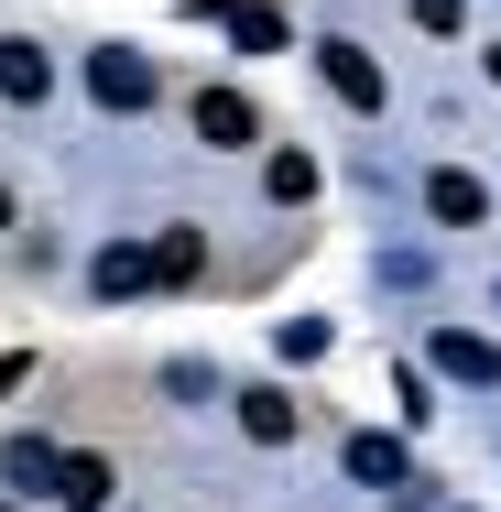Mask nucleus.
I'll return each instance as SVG.
<instances>
[{
  "mask_svg": "<svg viewBox=\"0 0 501 512\" xmlns=\"http://www.w3.org/2000/svg\"><path fill=\"white\" fill-rule=\"evenodd\" d=\"M153 88H164L153 55H131V44H99V55H88V99L99 109H153Z\"/></svg>",
  "mask_w": 501,
  "mask_h": 512,
  "instance_id": "obj_1",
  "label": "nucleus"
},
{
  "mask_svg": "<svg viewBox=\"0 0 501 512\" xmlns=\"http://www.w3.org/2000/svg\"><path fill=\"white\" fill-rule=\"evenodd\" d=\"M316 66H327V88H338L349 109H382V99H393V88H382V66H371L349 33H327V44H316Z\"/></svg>",
  "mask_w": 501,
  "mask_h": 512,
  "instance_id": "obj_2",
  "label": "nucleus"
},
{
  "mask_svg": "<svg viewBox=\"0 0 501 512\" xmlns=\"http://www.w3.org/2000/svg\"><path fill=\"white\" fill-rule=\"evenodd\" d=\"M425 349H436V371H447V382H480V393H501V349H491V338H469V327H436Z\"/></svg>",
  "mask_w": 501,
  "mask_h": 512,
  "instance_id": "obj_3",
  "label": "nucleus"
},
{
  "mask_svg": "<svg viewBox=\"0 0 501 512\" xmlns=\"http://www.w3.org/2000/svg\"><path fill=\"white\" fill-rule=\"evenodd\" d=\"M425 218L480 229V218H491V186H480V175H458V164H436V175H425Z\"/></svg>",
  "mask_w": 501,
  "mask_h": 512,
  "instance_id": "obj_4",
  "label": "nucleus"
},
{
  "mask_svg": "<svg viewBox=\"0 0 501 512\" xmlns=\"http://www.w3.org/2000/svg\"><path fill=\"white\" fill-rule=\"evenodd\" d=\"M251 131H262V120H251L240 88H197V142H207V153H240Z\"/></svg>",
  "mask_w": 501,
  "mask_h": 512,
  "instance_id": "obj_5",
  "label": "nucleus"
},
{
  "mask_svg": "<svg viewBox=\"0 0 501 512\" xmlns=\"http://www.w3.org/2000/svg\"><path fill=\"white\" fill-rule=\"evenodd\" d=\"M197 11L240 44V55H284V11H251V0H197Z\"/></svg>",
  "mask_w": 501,
  "mask_h": 512,
  "instance_id": "obj_6",
  "label": "nucleus"
},
{
  "mask_svg": "<svg viewBox=\"0 0 501 512\" xmlns=\"http://www.w3.org/2000/svg\"><path fill=\"white\" fill-rule=\"evenodd\" d=\"M44 88H55V66H44V44H0V99H11V109H33Z\"/></svg>",
  "mask_w": 501,
  "mask_h": 512,
  "instance_id": "obj_7",
  "label": "nucleus"
},
{
  "mask_svg": "<svg viewBox=\"0 0 501 512\" xmlns=\"http://www.w3.org/2000/svg\"><path fill=\"white\" fill-rule=\"evenodd\" d=\"M55 502L66 512H109V458H55Z\"/></svg>",
  "mask_w": 501,
  "mask_h": 512,
  "instance_id": "obj_8",
  "label": "nucleus"
},
{
  "mask_svg": "<svg viewBox=\"0 0 501 512\" xmlns=\"http://www.w3.org/2000/svg\"><path fill=\"white\" fill-rule=\"evenodd\" d=\"M142 262H153V284H197V273H207V240H197V229H164Z\"/></svg>",
  "mask_w": 501,
  "mask_h": 512,
  "instance_id": "obj_9",
  "label": "nucleus"
},
{
  "mask_svg": "<svg viewBox=\"0 0 501 512\" xmlns=\"http://www.w3.org/2000/svg\"><path fill=\"white\" fill-rule=\"evenodd\" d=\"M88 284H99L109 306H120V295H142V284H153V262H142V251H131V240H109L99 262H88Z\"/></svg>",
  "mask_w": 501,
  "mask_h": 512,
  "instance_id": "obj_10",
  "label": "nucleus"
},
{
  "mask_svg": "<svg viewBox=\"0 0 501 512\" xmlns=\"http://www.w3.org/2000/svg\"><path fill=\"white\" fill-rule=\"evenodd\" d=\"M349 480H371V491H403L414 469H403V447H393V436H349Z\"/></svg>",
  "mask_w": 501,
  "mask_h": 512,
  "instance_id": "obj_11",
  "label": "nucleus"
},
{
  "mask_svg": "<svg viewBox=\"0 0 501 512\" xmlns=\"http://www.w3.org/2000/svg\"><path fill=\"white\" fill-rule=\"evenodd\" d=\"M240 425H251L262 447H284V436H295V393H273V382H251V393H240Z\"/></svg>",
  "mask_w": 501,
  "mask_h": 512,
  "instance_id": "obj_12",
  "label": "nucleus"
},
{
  "mask_svg": "<svg viewBox=\"0 0 501 512\" xmlns=\"http://www.w3.org/2000/svg\"><path fill=\"white\" fill-rule=\"evenodd\" d=\"M0 469H11L22 491H55V447H44V436H11V447H0Z\"/></svg>",
  "mask_w": 501,
  "mask_h": 512,
  "instance_id": "obj_13",
  "label": "nucleus"
},
{
  "mask_svg": "<svg viewBox=\"0 0 501 512\" xmlns=\"http://www.w3.org/2000/svg\"><path fill=\"white\" fill-rule=\"evenodd\" d=\"M262 186H273V207H305V197H316V153H273Z\"/></svg>",
  "mask_w": 501,
  "mask_h": 512,
  "instance_id": "obj_14",
  "label": "nucleus"
},
{
  "mask_svg": "<svg viewBox=\"0 0 501 512\" xmlns=\"http://www.w3.org/2000/svg\"><path fill=\"white\" fill-rule=\"evenodd\" d=\"M414 22H425V33H458V22H469V0H414Z\"/></svg>",
  "mask_w": 501,
  "mask_h": 512,
  "instance_id": "obj_15",
  "label": "nucleus"
},
{
  "mask_svg": "<svg viewBox=\"0 0 501 512\" xmlns=\"http://www.w3.org/2000/svg\"><path fill=\"white\" fill-rule=\"evenodd\" d=\"M0 229H11V186H0Z\"/></svg>",
  "mask_w": 501,
  "mask_h": 512,
  "instance_id": "obj_16",
  "label": "nucleus"
},
{
  "mask_svg": "<svg viewBox=\"0 0 501 512\" xmlns=\"http://www.w3.org/2000/svg\"><path fill=\"white\" fill-rule=\"evenodd\" d=\"M491 88H501V44H491Z\"/></svg>",
  "mask_w": 501,
  "mask_h": 512,
  "instance_id": "obj_17",
  "label": "nucleus"
}]
</instances>
